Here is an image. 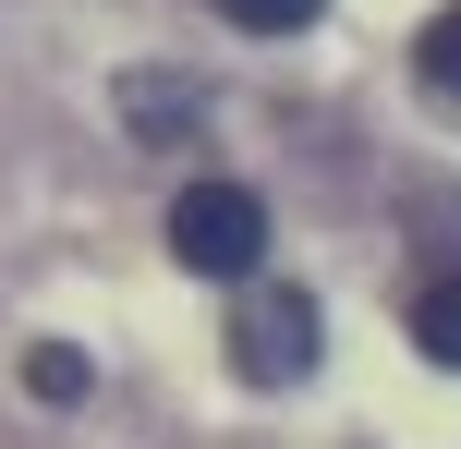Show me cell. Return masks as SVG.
I'll list each match as a JSON object with an SVG mask.
<instances>
[{
  "instance_id": "cell-1",
  "label": "cell",
  "mask_w": 461,
  "mask_h": 449,
  "mask_svg": "<svg viewBox=\"0 0 461 449\" xmlns=\"http://www.w3.org/2000/svg\"><path fill=\"white\" fill-rule=\"evenodd\" d=\"M316 353H328L316 292L243 280V304H230V377H243V389H292V377H316Z\"/></svg>"
},
{
  "instance_id": "cell-2",
  "label": "cell",
  "mask_w": 461,
  "mask_h": 449,
  "mask_svg": "<svg viewBox=\"0 0 461 449\" xmlns=\"http://www.w3.org/2000/svg\"><path fill=\"white\" fill-rule=\"evenodd\" d=\"M170 256H183L194 280H255V267H267V207H255L243 183H183L170 194Z\"/></svg>"
},
{
  "instance_id": "cell-5",
  "label": "cell",
  "mask_w": 461,
  "mask_h": 449,
  "mask_svg": "<svg viewBox=\"0 0 461 449\" xmlns=\"http://www.w3.org/2000/svg\"><path fill=\"white\" fill-rule=\"evenodd\" d=\"M413 73H425V85H438L449 110H461V0H449V13H438V24L413 37Z\"/></svg>"
},
{
  "instance_id": "cell-7",
  "label": "cell",
  "mask_w": 461,
  "mask_h": 449,
  "mask_svg": "<svg viewBox=\"0 0 461 449\" xmlns=\"http://www.w3.org/2000/svg\"><path fill=\"white\" fill-rule=\"evenodd\" d=\"M230 24H243V37H303V24L328 13V0H219Z\"/></svg>"
},
{
  "instance_id": "cell-6",
  "label": "cell",
  "mask_w": 461,
  "mask_h": 449,
  "mask_svg": "<svg viewBox=\"0 0 461 449\" xmlns=\"http://www.w3.org/2000/svg\"><path fill=\"white\" fill-rule=\"evenodd\" d=\"M24 389H37V401H86V353H73V340H37V353H24Z\"/></svg>"
},
{
  "instance_id": "cell-3",
  "label": "cell",
  "mask_w": 461,
  "mask_h": 449,
  "mask_svg": "<svg viewBox=\"0 0 461 449\" xmlns=\"http://www.w3.org/2000/svg\"><path fill=\"white\" fill-rule=\"evenodd\" d=\"M134 134L146 146H170V134H194V121H207V85H183V73H134Z\"/></svg>"
},
{
  "instance_id": "cell-4",
  "label": "cell",
  "mask_w": 461,
  "mask_h": 449,
  "mask_svg": "<svg viewBox=\"0 0 461 449\" xmlns=\"http://www.w3.org/2000/svg\"><path fill=\"white\" fill-rule=\"evenodd\" d=\"M413 353H425V364H449V377H461V267H449V280H425V292H413Z\"/></svg>"
}]
</instances>
